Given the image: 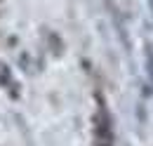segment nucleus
<instances>
[{
    "mask_svg": "<svg viewBox=\"0 0 153 146\" xmlns=\"http://www.w3.org/2000/svg\"><path fill=\"white\" fill-rule=\"evenodd\" d=\"M146 71H149V75H151V80H153V47L151 45L146 47Z\"/></svg>",
    "mask_w": 153,
    "mask_h": 146,
    "instance_id": "nucleus-1",
    "label": "nucleus"
}]
</instances>
